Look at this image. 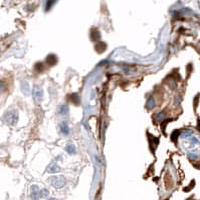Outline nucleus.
I'll return each instance as SVG.
<instances>
[{
	"mask_svg": "<svg viewBox=\"0 0 200 200\" xmlns=\"http://www.w3.org/2000/svg\"><path fill=\"white\" fill-rule=\"evenodd\" d=\"M60 131L63 134H64V135H67L68 132H70V129H68V126L67 124L65 122H63L60 124Z\"/></svg>",
	"mask_w": 200,
	"mask_h": 200,
	"instance_id": "obj_6",
	"label": "nucleus"
},
{
	"mask_svg": "<svg viewBox=\"0 0 200 200\" xmlns=\"http://www.w3.org/2000/svg\"><path fill=\"white\" fill-rule=\"evenodd\" d=\"M56 0H47L46 1V10H49L52 8V6L56 3Z\"/></svg>",
	"mask_w": 200,
	"mask_h": 200,
	"instance_id": "obj_13",
	"label": "nucleus"
},
{
	"mask_svg": "<svg viewBox=\"0 0 200 200\" xmlns=\"http://www.w3.org/2000/svg\"><path fill=\"white\" fill-rule=\"evenodd\" d=\"M47 62H48V64H50V65L56 64V57L54 56V55L48 56V57H47Z\"/></svg>",
	"mask_w": 200,
	"mask_h": 200,
	"instance_id": "obj_9",
	"label": "nucleus"
},
{
	"mask_svg": "<svg viewBox=\"0 0 200 200\" xmlns=\"http://www.w3.org/2000/svg\"><path fill=\"white\" fill-rule=\"evenodd\" d=\"M4 121L9 125H15L18 121V113L15 110H10L7 111L6 113L3 116Z\"/></svg>",
	"mask_w": 200,
	"mask_h": 200,
	"instance_id": "obj_1",
	"label": "nucleus"
},
{
	"mask_svg": "<svg viewBox=\"0 0 200 200\" xmlns=\"http://www.w3.org/2000/svg\"><path fill=\"white\" fill-rule=\"evenodd\" d=\"M5 88V84H4V82H2V81H0V91H2L3 89Z\"/></svg>",
	"mask_w": 200,
	"mask_h": 200,
	"instance_id": "obj_15",
	"label": "nucleus"
},
{
	"mask_svg": "<svg viewBox=\"0 0 200 200\" xmlns=\"http://www.w3.org/2000/svg\"><path fill=\"white\" fill-rule=\"evenodd\" d=\"M65 150H67L68 153L72 154V153H75V146L72 144H68L67 146L65 147Z\"/></svg>",
	"mask_w": 200,
	"mask_h": 200,
	"instance_id": "obj_10",
	"label": "nucleus"
},
{
	"mask_svg": "<svg viewBox=\"0 0 200 200\" xmlns=\"http://www.w3.org/2000/svg\"><path fill=\"white\" fill-rule=\"evenodd\" d=\"M48 181L56 188H63L65 185V179L63 176H53Z\"/></svg>",
	"mask_w": 200,
	"mask_h": 200,
	"instance_id": "obj_2",
	"label": "nucleus"
},
{
	"mask_svg": "<svg viewBox=\"0 0 200 200\" xmlns=\"http://www.w3.org/2000/svg\"><path fill=\"white\" fill-rule=\"evenodd\" d=\"M71 101L75 104H79V97L78 94H72L71 95Z\"/></svg>",
	"mask_w": 200,
	"mask_h": 200,
	"instance_id": "obj_11",
	"label": "nucleus"
},
{
	"mask_svg": "<svg viewBox=\"0 0 200 200\" xmlns=\"http://www.w3.org/2000/svg\"><path fill=\"white\" fill-rule=\"evenodd\" d=\"M47 171L50 172V173L59 172L60 171V167L57 166V164L56 162H52V163H50V165L48 167H47Z\"/></svg>",
	"mask_w": 200,
	"mask_h": 200,
	"instance_id": "obj_5",
	"label": "nucleus"
},
{
	"mask_svg": "<svg viewBox=\"0 0 200 200\" xmlns=\"http://www.w3.org/2000/svg\"><path fill=\"white\" fill-rule=\"evenodd\" d=\"M31 197L34 199L40 198V190H39V188L36 185H33L31 187Z\"/></svg>",
	"mask_w": 200,
	"mask_h": 200,
	"instance_id": "obj_4",
	"label": "nucleus"
},
{
	"mask_svg": "<svg viewBox=\"0 0 200 200\" xmlns=\"http://www.w3.org/2000/svg\"><path fill=\"white\" fill-rule=\"evenodd\" d=\"M60 114H67V112H68V107L67 106H65V105H63V106L60 107Z\"/></svg>",
	"mask_w": 200,
	"mask_h": 200,
	"instance_id": "obj_14",
	"label": "nucleus"
},
{
	"mask_svg": "<svg viewBox=\"0 0 200 200\" xmlns=\"http://www.w3.org/2000/svg\"><path fill=\"white\" fill-rule=\"evenodd\" d=\"M106 44L105 43H103V42H100L99 44H98L97 46H96V48H97V51H99V52H103L105 49H106Z\"/></svg>",
	"mask_w": 200,
	"mask_h": 200,
	"instance_id": "obj_8",
	"label": "nucleus"
},
{
	"mask_svg": "<svg viewBox=\"0 0 200 200\" xmlns=\"http://www.w3.org/2000/svg\"><path fill=\"white\" fill-rule=\"evenodd\" d=\"M155 105V101L153 98H149V100H148V102H147V108L148 109H151L152 107H153Z\"/></svg>",
	"mask_w": 200,
	"mask_h": 200,
	"instance_id": "obj_12",
	"label": "nucleus"
},
{
	"mask_svg": "<svg viewBox=\"0 0 200 200\" xmlns=\"http://www.w3.org/2000/svg\"><path fill=\"white\" fill-rule=\"evenodd\" d=\"M33 98L36 102H39L42 99V90L37 86H35L33 89Z\"/></svg>",
	"mask_w": 200,
	"mask_h": 200,
	"instance_id": "obj_3",
	"label": "nucleus"
},
{
	"mask_svg": "<svg viewBox=\"0 0 200 200\" xmlns=\"http://www.w3.org/2000/svg\"><path fill=\"white\" fill-rule=\"evenodd\" d=\"M21 87H22V91L27 95V94L29 93V86H28V83L23 81L22 83H21Z\"/></svg>",
	"mask_w": 200,
	"mask_h": 200,
	"instance_id": "obj_7",
	"label": "nucleus"
}]
</instances>
